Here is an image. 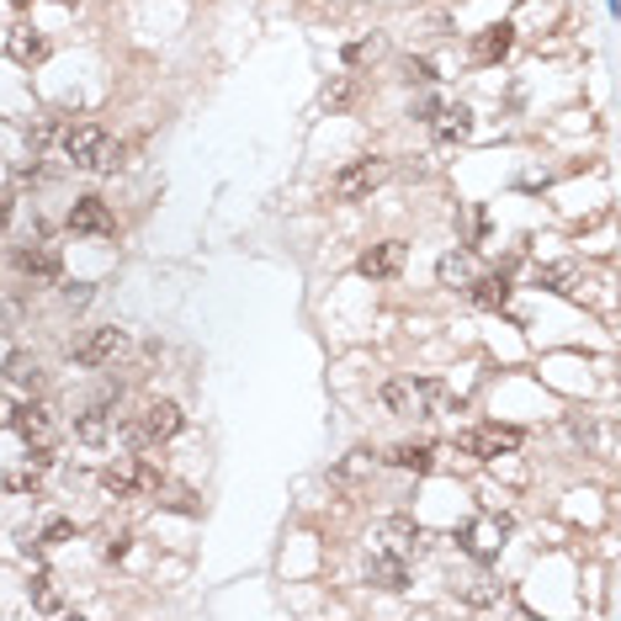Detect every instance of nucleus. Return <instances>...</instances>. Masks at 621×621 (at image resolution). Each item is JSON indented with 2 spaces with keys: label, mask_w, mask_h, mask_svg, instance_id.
I'll return each mask as SVG.
<instances>
[{
  "label": "nucleus",
  "mask_w": 621,
  "mask_h": 621,
  "mask_svg": "<svg viewBox=\"0 0 621 621\" xmlns=\"http://www.w3.org/2000/svg\"><path fill=\"white\" fill-rule=\"evenodd\" d=\"M64 154H70L74 170H118L122 166V149L112 143V133L101 122H74L64 133Z\"/></svg>",
  "instance_id": "nucleus-1"
},
{
  "label": "nucleus",
  "mask_w": 621,
  "mask_h": 621,
  "mask_svg": "<svg viewBox=\"0 0 621 621\" xmlns=\"http://www.w3.org/2000/svg\"><path fill=\"white\" fill-rule=\"evenodd\" d=\"M441 382H430V378H393V382H382V409L388 414H404V420H430L435 409H441Z\"/></svg>",
  "instance_id": "nucleus-2"
},
{
  "label": "nucleus",
  "mask_w": 621,
  "mask_h": 621,
  "mask_svg": "<svg viewBox=\"0 0 621 621\" xmlns=\"http://www.w3.org/2000/svg\"><path fill=\"white\" fill-rule=\"evenodd\" d=\"M181 425H187L181 404H176V399H154L139 420H128V425H122V435H128V447H160V441H170Z\"/></svg>",
  "instance_id": "nucleus-3"
},
{
  "label": "nucleus",
  "mask_w": 621,
  "mask_h": 621,
  "mask_svg": "<svg viewBox=\"0 0 621 621\" xmlns=\"http://www.w3.org/2000/svg\"><path fill=\"white\" fill-rule=\"evenodd\" d=\"M457 542H462V552H468V558H478V563H494V558L504 552V542H510V521L483 510V515H473V521H462Z\"/></svg>",
  "instance_id": "nucleus-4"
},
{
  "label": "nucleus",
  "mask_w": 621,
  "mask_h": 621,
  "mask_svg": "<svg viewBox=\"0 0 621 621\" xmlns=\"http://www.w3.org/2000/svg\"><path fill=\"white\" fill-rule=\"evenodd\" d=\"M382 181H388V160H351V166L330 181V197L334 202H361V197H372Z\"/></svg>",
  "instance_id": "nucleus-5"
},
{
  "label": "nucleus",
  "mask_w": 621,
  "mask_h": 621,
  "mask_svg": "<svg viewBox=\"0 0 621 621\" xmlns=\"http://www.w3.org/2000/svg\"><path fill=\"white\" fill-rule=\"evenodd\" d=\"M457 447H462L468 457H483V462H489V457L515 452V447H521V430L515 425H473V430H462V435H457Z\"/></svg>",
  "instance_id": "nucleus-6"
},
{
  "label": "nucleus",
  "mask_w": 621,
  "mask_h": 621,
  "mask_svg": "<svg viewBox=\"0 0 621 621\" xmlns=\"http://www.w3.org/2000/svg\"><path fill=\"white\" fill-rule=\"evenodd\" d=\"M372 552H393V558H414L420 552V525L409 521V515H388V521H378V531H372Z\"/></svg>",
  "instance_id": "nucleus-7"
},
{
  "label": "nucleus",
  "mask_w": 621,
  "mask_h": 621,
  "mask_svg": "<svg viewBox=\"0 0 621 621\" xmlns=\"http://www.w3.org/2000/svg\"><path fill=\"white\" fill-rule=\"evenodd\" d=\"M122 351H128V334H122L118 324H101V330H91L74 345V361H80V367H112Z\"/></svg>",
  "instance_id": "nucleus-8"
},
{
  "label": "nucleus",
  "mask_w": 621,
  "mask_h": 621,
  "mask_svg": "<svg viewBox=\"0 0 621 621\" xmlns=\"http://www.w3.org/2000/svg\"><path fill=\"white\" fill-rule=\"evenodd\" d=\"M11 266H17L22 277H32V282H48V277H59V250H53L48 239H27V244L11 250Z\"/></svg>",
  "instance_id": "nucleus-9"
},
{
  "label": "nucleus",
  "mask_w": 621,
  "mask_h": 621,
  "mask_svg": "<svg viewBox=\"0 0 621 621\" xmlns=\"http://www.w3.org/2000/svg\"><path fill=\"white\" fill-rule=\"evenodd\" d=\"M70 229L74 234H91V239H112L118 234V218H112V208L101 197H80L70 208Z\"/></svg>",
  "instance_id": "nucleus-10"
},
{
  "label": "nucleus",
  "mask_w": 621,
  "mask_h": 621,
  "mask_svg": "<svg viewBox=\"0 0 621 621\" xmlns=\"http://www.w3.org/2000/svg\"><path fill=\"white\" fill-rule=\"evenodd\" d=\"M357 271L367 277V282H388V277H399V271H404V244H399V239H382V244H372V250H361Z\"/></svg>",
  "instance_id": "nucleus-11"
},
{
  "label": "nucleus",
  "mask_w": 621,
  "mask_h": 621,
  "mask_svg": "<svg viewBox=\"0 0 621 621\" xmlns=\"http://www.w3.org/2000/svg\"><path fill=\"white\" fill-rule=\"evenodd\" d=\"M11 430L22 435L27 447H53L59 420H53V409H48V404H17V420H11Z\"/></svg>",
  "instance_id": "nucleus-12"
},
{
  "label": "nucleus",
  "mask_w": 621,
  "mask_h": 621,
  "mask_svg": "<svg viewBox=\"0 0 621 621\" xmlns=\"http://www.w3.org/2000/svg\"><path fill=\"white\" fill-rule=\"evenodd\" d=\"M48 462H53V457H48V447H32V457H22V462H11L0 483H6L11 494H27V489H38V483H43Z\"/></svg>",
  "instance_id": "nucleus-13"
},
{
  "label": "nucleus",
  "mask_w": 621,
  "mask_h": 621,
  "mask_svg": "<svg viewBox=\"0 0 621 621\" xmlns=\"http://www.w3.org/2000/svg\"><path fill=\"white\" fill-rule=\"evenodd\" d=\"M367 579L378 584V590H404L409 584V563L404 558H393V552H367Z\"/></svg>",
  "instance_id": "nucleus-14"
},
{
  "label": "nucleus",
  "mask_w": 621,
  "mask_h": 621,
  "mask_svg": "<svg viewBox=\"0 0 621 621\" xmlns=\"http://www.w3.org/2000/svg\"><path fill=\"white\" fill-rule=\"evenodd\" d=\"M510 43H515V27H510V22L483 27V32L473 38V59H478V64H500L504 53H510Z\"/></svg>",
  "instance_id": "nucleus-15"
},
{
  "label": "nucleus",
  "mask_w": 621,
  "mask_h": 621,
  "mask_svg": "<svg viewBox=\"0 0 621 621\" xmlns=\"http://www.w3.org/2000/svg\"><path fill=\"white\" fill-rule=\"evenodd\" d=\"M107 435H112V414H107V404H91L80 420H74V441H80V447H107Z\"/></svg>",
  "instance_id": "nucleus-16"
},
{
  "label": "nucleus",
  "mask_w": 621,
  "mask_h": 621,
  "mask_svg": "<svg viewBox=\"0 0 621 621\" xmlns=\"http://www.w3.org/2000/svg\"><path fill=\"white\" fill-rule=\"evenodd\" d=\"M430 128H435V139L441 143H457V139L473 133V112H468V107H441V112L430 118Z\"/></svg>",
  "instance_id": "nucleus-17"
},
{
  "label": "nucleus",
  "mask_w": 621,
  "mask_h": 621,
  "mask_svg": "<svg viewBox=\"0 0 621 621\" xmlns=\"http://www.w3.org/2000/svg\"><path fill=\"white\" fill-rule=\"evenodd\" d=\"M537 287H548V292H563V298H573V292L584 287V271H579L573 261L542 266V271H537Z\"/></svg>",
  "instance_id": "nucleus-18"
},
{
  "label": "nucleus",
  "mask_w": 621,
  "mask_h": 621,
  "mask_svg": "<svg viewBox=\"0 0 621 621\" xmlns=\"http://www.w3.org/2000/svg\"><path fill=\"white\" fill-rule=\"evenodd\" d=\"M6 382H17V388H43V361L32 357V351H11L6 357Z\"/></svg>",
  "instance_id": "nucleus-19"
},
{
  "label": "nucleus",
  "mask_w": 621,
  "mask_h": 621,
  "mask_svg": "<svg viewBox=\"0 0 621 621\" xmlns=\"http://www.w3.org/2000/svg\"><path fill=\"white\" fill-rule=\"evenodd\" d=\"M430 457H435L430 441H399V447L388 452V462H393V468H404V473H430Z\"/></svg>",
  "instance_id": "nucleus-20"
},
{
  "label": "nucleus",
  "mask_w": 621,
  "mask_h": 621,
  "mask_svg": "<svg viewBox=\"0 0 621 621\" xmlns=\"http://www.w3.org/2000/svg\"><path fill=\"white\" fill-rule=\"evenodd\" d=\"M435 277H441V287H468L478 277V261L468 256V250H452V256H441Z\"/></svg>",
  "instance_id": "nucleus-21"
},
{
  "label": "nucleus",
  "mask_w": 621,
  "mask_h": 621,
  "mask_svg": "<svg viewBox=\"0 0 621 621\" xmlns=\"http://www.w3.org/2000/svg\"><path fill=\"white\" fill-rule=\"evenodd\" d=\"M6 53L22 64V70H32V64H43V53H48V43L38 38V32H27V27H17L11 32V43H6Z\"/></svg>",
  "instance_id": "nucleus-22"
},
{
  "label": "nucleus",
  "mask_w": 621,
  "mask_h": 621,
  "mask_svg": "<svg viewBox=\"0 0 621 621\" xmlns=\"http://www.w3.org/2000/svg\"><path fill=\"white\" fill-rule=\"evenodd\" d=\"M468 292H473L478 309H504V303H510V282H504V277H483V271H478L473 282H468Z\"/></svg>",
  "instance_id": "nucleus-23"
},
{
  "label": "nucleus",
  "mask_w": 621,
  "mask_h": 621,
  "mask_svg": "<svg viewBox=\"0 0 621 621\" xmlns=\"http://www.w3.org/2000/svg\"><path fill=\"white\" fill-rule=\"evenodd\" d=\"M32 605L38 611H64V595H59L53 573H32Z\"/></svg>",
  "instance_id": "nucleus-24"
},
{
  "label": "nucleus",
  "mask_w": 621,
  "mask_h": 621,
  "mask_svg": "<svg viewBox=\"0 0 621 621\" xmlns=\"http://www.w3.org/2000/svg\"><path fill=\"white\" fill-rule=\"evenodd\" d=\"M462 600H468V605H494V600H500V584L478 573V579H468V584H462Z\"/></svg>",
  "instance_id": "nucleus-25"
},
{
  "label": "nucleus",
  "mask_w": 621,
  "mask_h": 621,
  "mask_svg": "<svg viewBox=\"0 0 621 621\" xmlns=\"http://www.w3.org/2000/svg\"><path fill=\"white\" fill-rule=\"evenodd\" d=\"M22 324V303L17 298H0V334H11Z\"/></svg>",
  "instance_id": "nucleus-26"
},
{
  "label": "nucleus",
  "mask_w": 621,
  "mask_h": 621,
  "mask_svg": "<svg viewBox=\"0 0 621 621\" xmlns=\"http://www.w3.org/2000/svg\"><path fill=\"white\" fill-rule=\"evenodd\" d=\"M70 537H74V525H70V521H48L43 548H59V542H70Z\"/></svg>",
  "instance_id": "nucleus-27"
},
{
  "label": "nucleus",
  "mask_w": 621,
  "mask_h": 621,
  "mask_svg": "<svg viewBox=\"0 0 621 621\" xmlns=\"http://www.w3.org/2000/svg\"><path fill=\"white\" fill-rule=\"evenodd\" d=\"M11 420H17V399L0 393V430H11Z\"/></svg>",
  "instance_id": "nucleus-28"
},
{
  "label": "nucleus",
  "mask_w": 621,
  "mask_h": 621,
  "mask_svg": "<svg viewBox=\"0 0 621 621\" xmlns=\"http://www.w3.org/2000/svg\"><path fill=\"white\" fill-rule=\"evenodd\" d=\"M122 548H128V531H118V537H107V548H101V552H107V558H122Z\"/></svg>",
  "instance_id": "nucleus-29"
},
{
  "label": "nucleus",
  "mask_w": 621,
  "mask_h": 621,
  "mask_svg": "<svg viewBox=\"0 0 621 621\" xmlns=\"http://www.w3.org/2000/svg\"><path fill=\"white\" fill-rule=\"evenodd\" d=\"M6 213H11V202H6V197H0V229H6Z\"/></svg>",
  "instance_id": "nucleus-30"
},
{
  "label": "nucleus",
  "mask_w": 621,
  "mask_h": 621,
  "mask_svg": "<svg viewBox=\"0 0 621 621\" xmlns=\"http://www.w3.org/2000/svg\"><path fill=\"white\" fill-rule=\"evenodd\" d=\"M11 6H32V0H11Z\"/></svg>",
  "instance_id": "nucleus-31"
},
{
  "label": "nucleus",
  "mask_w": 621,
  "mask_h": 621,
  "mask_svg": "<svg viewBox=\"0 0 621 621\" xmlns=\"http://www.w3.org/2000/svg\"><path fill=\"white\" fill-rule=\"evenodd\" d=\"M59 6H80V0H59Z\"/></svg>",
  "instance_id": "nucleus-32"
}]
</instances>
